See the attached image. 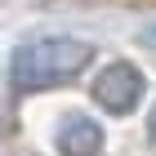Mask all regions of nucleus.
Listing matches in <instances>:
<instances>
[{"mask_svg":"<svg viewBox=\"0 0 156 156\" xmlns=\"http://www.w3.org/2000/svg\"><path fill=\"white\" fill-rule=\"evenodd\" d=\"M94 58L98 49L80 36H31L9 54V89L18 98L67 89L89 72Z\"/></svg>","mask_w":156,"mask_h":156,"instance_id":"1","label":"nucleus"},{"mask_svg":"<svg viewBox=\"0 0 156 156\" xmlns=\"http://www.w3.org/2000/svg\"><path fill=\"white\" fill-rule=\"evenodd\" d=\"M89 98H94L98 112H107V116H129V112L143 107L147 98V76L138 62L129 58H112L98 67V76L89 80Z\"/></svg>","mask_w":156,"mask_h":156,"instance_id":"2","label":"nucleus"},{"mask_svg":"<svg viewBox=\"0 0 156 156\" xmlns=\"http://www.w3.org/2000/svg\"><path fill=\"white\" fill-rule=\"evenodd\" d=\"M103 147H107V134L85 112H67L54 129V152L58 156H103Z\"/></svg>","mask_w":156,"mask_h":156,"instance_id":"3","label":"nucleus"},{"mask_svg":"<svg viewBox=\"0 0 156 156\" xmlns=\"http://www.w3.org/2000/svg\"><path fill=\"white\" fill-rule=\"evenodd\" d=\"M147 138L156 143V103H152V112H147Z\"/></svg>","mask_w":156,"mask_h":156,"instance_id":"4","label":"nucleus"},{"mask_svg":"<svg viewBox=\"0 0 156 156\" xmlns=\"http://www.w3.org/2000/svg\"><path fill=\"white\" fill-rule=\"evenodd\" d=\"M120 5H129V9H152L156 0H120Z\"/></svg>","mask_w":156,"mask_h":156,"instance_id":"5","label":"nucleus"},{"mask_svg":"<svg viewBox=\"0 0 156 156\" xmlns=\"http://www.w3.org/2000/svg\"><path fill=\"white\" fill-rule=\"evenodd\" d=\"M143 45H152V49H156V23H152V27L143 31Z\"/></svg>","mask_w":156,"mask_h":156,"instance_id":"6","label":"nucleus"}]
</instances>
